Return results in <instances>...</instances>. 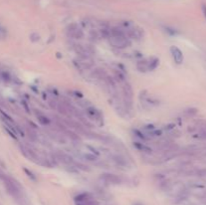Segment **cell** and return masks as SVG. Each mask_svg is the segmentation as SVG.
<instances>
[{"label":"cell","instance_id":"obj_1","mask_svg":"<svg viewBox=\"0 0 206 205\" xmlns=\"http://www.w3.org/2000/svg\"><path fill=\"white\" fill-rule=\"evenodd\" d=\"M109 42L112 46L119 49L126 48L131 45L130 38L128 37L126 32L119 27H113L110 29V36H109Z\"/></svg>","mask_w":206,"mask_h":205},{"label":"cell","instance_id":"obj_2","mask_svg":"<svg viewBox=\"0 0 206 205\" xmlns=\"http://www.w3.org/2000/svg\"><path fill=\"white\" fill-rule=\"evenodd\" d=\"M75 205H100L90 193H82L75 197Z\"/></svg>","mask_w":206,"mask_h":205},{"label":"cell","instance_id":"obj_3","mask_svg":"<svg viewBox=\"0 0 206 205\" xmlns=\"http://www.w3.org/2000/svg\"><path fill=\"white\" fill-rule=\"evenodd\" d=\"M4 183H5V187H6L7 191H8V193L10 195H12L13 197H15V198H19L20 194H21L19 185H18L17 183H15L13 180L8 179V178L5 179Z\"/></svg>","mask_w":206,"mask_h":205},{"label":"cell","instance_id":"obj_4","mask_svg":"<svg viewBox=\"0 0 206 205\" xmlns=\"http://www.w3.org/2000/svg\"><path fill=\"white\" fill-rule=\"evenodd\" d=\"M66 34L69 37L75 38V39H80L83 37V31L77 23H72L67 26Z\"/></svg>","mask_w":206,"mask_h":205},{"label":"cell","instance_id":"obj_5","mask_svg":"<svg viewBox=\"0 0 206 205\" xmlns=\"http://www.w3.org/2000/svg\"><path fill=\"white\" fill-rule=\"evenodd\" d=\"M133 95H134V93H133V89H132L131 85L126 82L123 87V96H124L125 103H126V105L129 106L130 108H132V106H133V97H134Z\"/></svg>","mask_w":206,"mask_h":205},{"label":"cell","instance_id":"obj_6","mask_svg":"<svg viewBox=\"0 0 206 205\" xmlns=\"http://www.w3.org/2000/svg\"><path fill=\"white\" fill-rule=\"evenodd\" d=\"M170 53H171V55L173 58V61H175V63L177 64H181L183 63L184 61V55H183V53L181 51V49L177 46L173 45L170 47Z\"/></svg>","mask_w":206,"mask_h":205},{"label":"cell","instance_id":"obj_7","mask_svg":"<svg viewBox=\"0 0 206 205\" xmlns=\"http://www.w3.org/2000/svg\"><path fill=\"white\" fill-rule=\"evenodd\" d=\"M126 34L129 38H133V39H139V38L142 37L143 35V31L142 29L140 28H137L135 26H131V27H128L126 30Z\"/></svg>","mask_w":206,"mask_h":205},{"label":"cell","instance_id":"obj_8","mask_svg":"<svg viewBox=\"0 0 206 205\" xmlns=\"http://www.w3.org/2000/svg\"><path fill=\"white\" fill-rule=\"evenodd\" d=\"M87 113L88 114V116L92 117L94 120L96 121H103V114L101 113L100 110H98L95 107H88L87 108Z\"/></svg>","mask_w":206,"mask_h":205},{"label":"cell","instance_id":"obj_9","mask_svg":"<svg viewBox=\"0 0 206 205\" xmlns=\"http://www.w3.org/2000/svg\"><path fill=\"white\" fill-rule=\"evenodd\" d=\"M102 178H103V180H105L107 183H111V184H120L121 183V178H120L119 176L115 175V174L105 173L102 175Z\"/></svg>","mask_w":206,"mask_h":205},{"label":"cell","instance_id":"obj_10","mask_svg":"<svg viewBox=\"0 0 206 205\" xmlns=\"http://www.w3.org/2000/svg\"><path fill=\"white\" fill-rule=\"evenodd\" d=\"M137 69L141 72H145L147 71H149V61L147 59H142V61H137L136 64Z\"/></svg>","mask_w":206,"mask_h":205},{"label":"cell","instance_id":"obj_11","mask_svg":"<svg viewBox=\"0 0 206 205\" xmlns=\"http://www.w3.org/2000/svg\"><path fill=\"white\" fill-rule=\"evenodd\" d=\"M134 147H136L139 151L141 152H144V153H147V154H151L152 153V149L147 146V145H145L144 143H140V142H135L134 143Z\"/></svg>","mask_w":206,"mask_h":205},{"label":"cell","instance_id":"obj_12","mask_svg":"<svg viewBox=\"0 0 206 205\" xmlns=\"http://www.w3.org/2000/svg\"><path fill=\"white\" fill-rule=\"evenodd\" d=\"M36 118H37V121L39 122L40 125L42 126H48L50 124V120L41 113H36Z\"/></svg>","mask_w":206,"mask_h":205},{"label":"cell","instance_id":"obj_13","mask_svg":"<svg viewBox=\"0 0 206 205\" xmlns=\"http://www.w3.org/2000/svg\"><path fill=\"white\" fill-rule=\"evenodd\" d=\"M57 156H58V159L61 162L66 163V164H72V163H74L72 158L69 156L67 154H66V153H57Z\"/></svg>","mask_w":206,"mask_h":205},{"label":"cell","instance_id":"obj_14","mask_svg":"<svg viewBox=\"0 0 206 205\" xmlns=\"http://www.w3.org/2000/svg\"><path fill=\"white\" fill-rule=\"evenodd\" d=\"M159 59L157 58H153L151 61H149V71H154V69H156L159 66Z\"/></svg>","mask_w":206,"mask_h":205},{"label":"cell","instance_id":"obj_15","mask_svg":"<svg viewBox=\"0 0 206 205\" xmlns=\"http://www.w3.org/2000/svg\"><path fill=\"white\" fill-rule=\"evenodd\" d=\"M133 132H134V134L136 135L137 137H139L140 139H142L143 141H147V140L149 139V138H148L147 136H146L145 134H143L142 132H141V131H139V130H134V131H133Z\"/></svg>","mask_w":206,"mask_h":205},{"label":"cell","instance_id":"obj_16","mask_svg":"<svg viewBox=\"0 0 206 205\" xmlns=\"http://www.w3.org/2000/svg\"><path fill=\"white\" fill-rule=\"evenodd\" d=\"M114 160L116 161L117 164L120 165V166H125V165L127 164L126 160H125L124 158L120 157V156H115V157H114Z\"/></svg>","mask_w":206,"mask_h":205},{"label":"cell","instance_id":"obj_17","mask_svg":"<svg viewBox=\"0 0 206 205\" xmlns=\"http://www.w3.org/2000/svg\"><path fill=\"white\" fill-rule=\"evenodd\" d=\"M1 79L4 80V82H10L11 80V77H10V74H9V72H7V71H2L1 72Z\"/></svg>","mask_w":206,"mask_h":205},{"label":"cell","instance_id":"obj_18","mask_svg":"<svg viewBox=\"0 0 206 205\" xmlns=\"http://www.w3.org/2000/svg\"><path fill=\"white\" fill-rule=\"evenodd\" d=\"M115 77H116L118 80H120V82H123V80H125L124 74H122L120 71H115Z\"/></svg>","mask_w":206,"mask_h":205},{"label":"cell","instance_id":"obj_19","mask_svg":"<svg viewBox=\"0 0 206 205\" xmlns=\"http://www.w3.org/2000/svg\"><path fill=\"white\" fill-rule=\"evenodd\" d=\"M27 133H28V137H29V139H31L32 141H35L36 138H37V136H36V133L34 131H33L32 129H28L27 130Z\"/></svg>","mask_w":206,"mask_h":205},{"label":"cell","instance_id":"obj_20","mask_svg":"<svg viewBox=\"0 0 206 205\" xmlns=\"http://www.w3.org/2000/svg\"><path fill=\"white\" fill-rule=\"evenodd\" d=\"M23 170H24V172L27 174V176L31 179V180L36 181V177H35V175H34V174H33L32 172H31V171H29L28 169H26V168H24V169H23Z\"/></svg>","mask_w":206,"mask_h":205},{"label":"cell","instance_id":"obj_21","mask_svg":"<svg viewBox=\"0 0 206 205\" xmlns=\"http://www.w3.org/2000/svg\"><path fill=\"white\" fill-rule=\"evenodd\" d=\"M85 157L87 158V160H90V161H96V157L95 155H92V154H87L85 155Z\"/></svg>","mask_w":206,"mask_h":205},{"label":"cell","instance_id":"obj_22","mask_svg":"<svg viewBox=\"0 0 206 205\" xmlns=\"http://www.w3.org/2000/svg\"><path fill=\"white\" fill-rule=\"evenodd\" d=\"M22 105L24 106V108H25V110H26L27 113H30V110H29V108H28V106H27V103L25 102V101H22Z\"/></svg>","mask_w":206,"mask_h":205},{"label":"cell","instance_id":"obj_23","mask_svg":"<svg viewBox=\"0 0 206 205\" xmlns=\"http://www.w3.org/2000/svg\"><path fill=\"white\" fill-rule=\"evenodd\" d=\"M203 12H204L205 17H206V6H203Z\"/></svg>","mask_w":206,"mask_h":205},{"label":"cell","instance_id":"obj_24","mask_svg":"<svg viewBox=\"0 0 206 205\" xmlns=\"http://www.w3.org/2000/svg\"><path fill=\"white\" fill-rule=\"evenodd\" d=\"M0 80H1V72H0Z\"/></svg>","mask_w":206,"mask_h":205}]
</instances>
